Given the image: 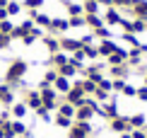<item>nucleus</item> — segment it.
Segmentation results:
<instances>
[{
    "instance_id": "nucleus-1",
    "label": "nucleus",
    "mask_w": 147,
    "mask_h": 138,
    "mask_svg": "<svg viewBox=\"0 0 147 138\" xmlns=\"http://www.w3.org/2000/svg\"><path fill=\"white\" fill-rule=\"evenodd\" d=\"M24 73H27V63H24V61H15V63L7 68V75H5V80L12 85V83H17V80H20Z\"/></svg>"
},
{
    "instance_id": "nucleus-2",
    "label": "nucleus",
    "mask_w": 147,
    "mask_h": 138,
    "mask_svg": "<svg viewBox=\"0 0 147 138\" xmlns=\"http://www.w3.org/2000/svg\"><path fill=\"white\" fill-rule=\"evenodd\" d=\"M39 95H41V104H44L46 109H53V107H56V92H53L48 85H46V87H41Z\"/></svg>"
},
{
    "instance_id": "nucleus-3",
    "label": "nucleus",
    "mask_w": 147,
    "mask_h": 138,
    "mask_svg": "<svg viewBox=\"0 0 147 138\" xmlns=\"http://www.w3.org/2000/svg\"><path fill=\"white\" fill-rule=\"evenodd\" d=\"M82 99H84V92H82V85H75V87H70L68 90V102L72 104V107H80L82 104Z\"/></svg>"
},
{
    "instance_id": "nucleus-4",
    "label": "nucleus",
    "mask_w": 147,
    "mask_h": 138,
    "mask_svg": "<svg viewBox=\"0 0 147 138\" xmlns=\"http://www.w3.org/2000/svg\"><path fill=\"white\" fill-rule=\"evenodd\" d=\"M89 124L87 121H77L75 126L70 128V138H87V133H89Z\"/></svg>"
},
{
    "instance_id": "nucleus-5",
    "label": "nucleus",
    "mask_w": 147,
    "mask_h": 138,
    "mask_svg": "<svg viewBox=\"0 0 147 138\" xmlns=\"http://www.w3.org/2000/svg\"><path fill=\"white\" fill-rule=\"evenodd\" d=\"M92 114H94V109H92L89 104H84V99H82V104L75 109V116H77V121H89Z\"/></svg>"
},
{
    "instance_id": "nucleus-6",
    "label": "nucleus",
    "mask_w": 147,
    "mask_h": 138,
    "mask_svg": "<svg viewBox=\"0 0 147 138\" xmlns=\"http://www.w3.org/2000/svg\"><path fill=\"white\" fill-rule=\"evenodd\" d=\"M128 126H130V121H128V119H123V116H116L113 121H111V128L118 131V133H121V131H128Z\"/></svg>"
},
{
    "instance_id": "nucleus-7",
    "label": "nucleus",
    "mask_w": 147,
    "mask_h": 138,
    "mask_svg": "<svg viewBox=\"0 0 147 138\" xmlns=\"http://www.w3.org/2000/svg\"><path fill=\"white\" fill-rule=\"evenodd\" d=\"M96 51H99L101 56H111V53H116V51H118V46H116V44H113V41H104V44H101V46H99V49H96Z\"/></svg>"
},
{
    "instance_id": "nucleus-8",
    "label": "nucleus",
    "mask_w": 147,
    "mask_h": 138,
    "mask_svg": "<svg viewBox=\"0 0 147 138\" xmlns=\"http://www.w3.org/2000/svg\"><path fill=\"white\" fill-rule=\"evenodd\" d=\"M60 46H63L65 51H80V49H82V41H75V39H63V41H60Z\"/></svg>"
},
{
    "instance_id": "nucleus-9",
    "label": "nucleus",
    "mask_w": 147,
    "mask_h": 138,
    "mask_svg": "<svg viewBox=\"0 0 147 138\" xmlns=\"http://www.w3.org/2000/svg\"><path fill=\"white\" fill-rule=\"evenodd\" d=\"M12 99H15V97H12L10 87L7 85H0V102H3V104H12Z\"/></svg>"
},
{
    "instance_id": "nucleus-10",
    "label": "nucleus",
    "mask_w": 147,
    "mask_h": 138,
    "mask_svg": "<svg viewBox=\"0 0 147 138\" xmlns=\"http://www.w3.org/2000/svg\"><path fill=\"white\" fill-rule=\"evenodd\" d=\"M27 107H32V109H39V107H41V95H39V92H29Z\"/></svg>"
},
{
    "instance_id": "nucleus-11",
    "label": "nucleus",
    "mask_w": 147,
    "mask_h": 138,
    "mask_svg": "<svg viewBox=\"0 0 147 138\" xmlns=\"http://www.w3.org/2000/svg\"><path fill=\"white\" fill-rule=\"evenodd\" d=\"M75 70H77V66L72 63V61H68L65 66H60V75H63V78H70V75H75Z\"/></svg>"
},
{
    "instance_id": "nucleus-12",
    "label": "nucleus",
    "mask_w": 147,
    "mask_h": 138,
    "mask_svg": "<svg viewBox=\"0 0 147 138\" xmlns=\"http://www.w3.org/2000/svg\"><path fill=\"white\" fill-rule=\"evenodd\" d=\"M32 17H34V22H36V24L51 27V17H48V15H41V12H32Z\"/></svg>"
},
{
    "instance_id": "nucleus-13",
    "label": "nucleus",
    "mask_w": 147,
    "mask_h": 138,
    "mask_svg": "<svg viewBox=\"0 0 147 138\" xmlns=\"http://www.w3.org/2000/svg\"><path fill=\"white\" fill-rule=\"evenodd\" d=\"M125 58H128V53L123 51V49H118V51H116V53H111V63H113V66H118V63H123Z\"/></svg>"
},
{
    "instance_id": "nucleus-14",
    "label": "nucleus",
    "mask_w": 147,
    "mask_h": 138,
    "mask_svg": "<svg viewBox=\"0 0 147 138\" xmlns=\"http://www.w3.org/2000/svg\"><path fill=\"white\" fill-rule=\"evenodd\" d=\"M56 90H60V92H68V90H70V83H68V78L58 75V78H56Z\"/></svg>"
},
{
    "instance_id": "nucleus-15",
    "label": "nucleus",
    "mask_w": 147,
    "mask_h": 138,
    "mask_svg": "<svg viewBox=\"0 0 147 138\" xmlns=\"http://www.w3.org/2000/svg\"><path fill=\"white\" fill-rule=\"evenodd\" d=\"M70 27L68 20H51V29H58V32H65Z\"/></svg>"
},
{
    "instance_id": "nucleus-16",
    "label": "nucleus",
    "mask_w": 147,
    "mask_h": 138,
    "mask_svg": "<svg viewBox=\"0 0 147 138\" xmlns=\"http://www.w3.org/2000/svg\"><path fill=\"white\" fill-rule=\"evenodd\" d=\"M58 114H63V116L72 119V116H75V107H72L70 102H68V104H60V111H58Z\"/></svg>"
},
{
    "instance_id": "nucleus-17",
    "label": "nucleus",
    "mask_w": 147,
    "mask_h": 138,
    "mask_svg": "<svg viewBox=\"0 0 147 138\" xmlns=\"http://www.w3.org/2000/svg\"><path fill=\"white\" fill-rule=\"evenodd\" d=\"M39 34H41L39 29H32L29 34H24V36H22V41H24V44H34L36 39H39Z\"/></svg>"
},
{
    "instance_id": "nucleus-18",
    "label": "nucleus",
    "mask_w": 147,
    "mask_h": 138,
    "mask_svg": "<svg viewBox=\"0 0 147 138\" xmlns=\"http://www.w3.org/2000/svg\"><path fill=\"white\" fill-rule=\"evenodd\" d=\"M84 10H87L89 15H96V10H99V3H96V0H84Z\"/></svg>"
},
{
    "instance_id": "nucleus-19",
    "label": "nucleus",
    "mask_w": 147,
    "mask_h": 138,
    "mask_svg": "<svg viewBox=\"0 0 147 138\" xmlns=\"http://www.w3.org/2000/svg\"><path fill=\"white\" fill-rule=\"evenodd\" d=\"M106 22H109V24H121L118 12H116V10H109V12H106Z\"/></svg>"
},
{
    "instance_id": "nucleus-20",
    "label": "nucleus",
    "mask_w": 147,
    "mask_h": 138,
    "mask_svg": "<svg viewBox=\"0 0 147 138\" xmlns=\"http://www.w3.org/2000/svg\"><path fill=\"white\" fill-rule=\"evenodd\" d=\"M12 114H15L17 119H22L24 114H27V104H15L12 107Z\"/></svg>"
},
{
    "instance_id": "nucleus-21",
    "label": "nucleus",
    "mask_w": 147,
    "mask_h": 138,
    "mask_svg": "<svg viewBox=\"0 0 147 138\" xmlns=\"http://www.w3.org/2000/svg\"><path fill=\"white\" fill-rule=\"evenodd\" d=\"M82 85V92H96V83L94 80H84V83H80Z\"/></svg>"
},
{
    "instance_id": "nucleus-22",
    "label": "nucleus",
    "mask_w": 147,
    "mask_h": 138,
    "mask_svg": "<svg viewBox=\"0 0 147 138\" xmlns=\"http://www.w3.org/2000/svg\"><path fill=\"white\" fill-rule=\"evenodd\" d=\"M135 15H138V20L140 17H147V3H138L135 5Z\"/></svg>"
},
{
    "instance_id": "nucleus-23",
    "label": "nucleus",
    "mask_w": 147,
    "mask_h": 138,
    "mask_svg": "<svg viewBox=\"0 0 147 138\" xmlns=\"http://www.w3.org/2000/svg\"><path fill=\"white\" fill-rule=\"evenodd\" d=\"M128 121H130V126H142V124H145V116L142 114H135V116H130V119H128Z\"/></svg>"
},
{
    "instance_id": "nucleus-24",
    "label": "nucleus",
    "mask_w": 147,
    "mask_h": 138,
    "mask_svg": "<svg viewBox=\"0 0 147 138\" xmlns=\"http://www.w3.org/2000/svg\"><path fill=\"white\" fill-rule=\"evenodd\" d=\"M56 124H58V126H63V128H68V126H72V121H70L68 116H63V114H58V116H56Z\"/></svg>"
},
{
    "instance_id": "nucleus-25",
    "label": "nucleus",
    "mask_w": 147,
    "mask_h": 138,
    "mask_svg": "<svg viewBox=\"0 0 147 138\" xmlns=\"http://www.w3.org/2000/svg\"><path fill=\"white\" fill-rule=\"evenodd\" d=\"M53 63H56L58 68L65 66V63H68V56H65V53H56V56H53Z\"/></svg>"
},
{
    "instance_id": "nucleus-26",
    "label": "nucleus",
    "mask_w": 147,
    "mask_h": 138,
    "mask_svg": "<svg viewBox=\"0 0 147 138\" xmlns=\"http://www.w3.org/2000/svg\"><path fill=\"white\" fill-rule=\"evenodd\" d=\"M12 29H15V27H12L7 20H3V22H0V34H7V36H10V32H12Z\"/></svg>"
},
{
    "instance_id": "nucleus-27",
    "label": "nucleus",
    "mask_w": 147,
    "mask_h": 138,
    "mask_svg": "<svg viewBox=\"0 0 147 138\" xmlns=\"http://www.w3.org/2000/svg\"><path fill=\"white\" fill-rule=\"evenodd\" d=\"M10 126H12V131H15V136L24 133V124L22 121H10Z\"/></svg>"
},
{
    "instance_id": "nucleus-28",
    "label": "nucleus",
    "mask_w": 147,
    "mask_h": 138,
    "mask_svg": "<svg viewBox=\"0 0 147 138\" xmlns=\"http://www.w3.org/2000/svg\"><path fill=\"white\" fill-rule=\"evenodd\" d=\"M84 22L92 24V27H101V22H99V17H96V15H87V17H84Z\"/></svg>"
},
{
    "instance_id": "nucleus-29",
    "label": "nucleus",
    "mask_w": 147,
    "mask_h": 138,
    "mask_svg": "<svg viewBox=\"0 0 147 138\" xmlns=\"http://www.w3.org/2000/svg\"><path fill=\"white\" fill-rule=\"evenodd\" d=\"M5 10H7V15H17V12H20V3H7Z\"/></svg>"
},
{
    "instance_id": "nucleus-30",
    "label": "nucleus",
    "mask_w": 147,
    "mask_h": 138,
    "mask_svg": "<svg viewBox=\"0 0 147 138\" xmlns=\"http://www.w3.org/2000/svg\"><path fill=\"white\" fill-rule=\"evenodd\" d=\"M82 24H84V17H80V15L70 17V27H82Z\"/></svg>"
},
{
    "instance_id": "nucleus-31",
    "label": "nucleus",
    "mask_w": 147,
    "mask_h": 138,
    "mask_svg": "<svg viewBox=\"0 0 147 138\" xmlns=\"http://www.w3.org/2000/svg\"><path fill=\"white\" fill-rule=\"evenodd\" d=\"M46 41V46H48V51H58V49H60V44L56 41V39H44Z\"/></svg>"
},
{
    "instance_id": "nucleus-32",
    "label": "nucleus",
    "mask_w": 147,
    "mask_h": 138,
    "mask_svg": "<svg viewBox=\"0 0 147 138\" xmlns=\"http://www.w3.org/2000/svg\"><path fill=\"white\" fill-rule=\"evenodd\" d=\"M82 53H84V56H89V58L99 56V51H96V49H92V46H82Z\"/></svg>"
},
{
    "instance_id": "nucleus-33",
    "label": "nucleus",
    "mask_w": 147,
    "mask_h": 138,
    "mask_svg": "<svg viewBox=\"0 0 147 138\" xmlns=\"http://www.w3.org/2000/svg\"><path fill=\"white\" fill-rule=\"evenodd\" d=\"M24 5H27V8H32V10H36V8H41V5H44V0H24Z\"/></svg>"
},
{
    "instance_id": "nucleus-34",
    "label": "nucleus",
    "mask_w": 147,
    "mask_h": 138,
    "mask_svg": "<svg viewBox=\"0 0 147 138\" xmlns=\"http://www.w3.org/2000/svg\"><path fill=\"white\" fill-rule=\"evenodd\" d=\"M56 78H58L56 73H53V70H48V73L44 75V83H46V85H51V83H56Z\"/></svg>"
},
{
    "instance_id": "nucleus-35",
    "label": "nucleus",
    "mask_w": 147,
    "mask_h": 138,
    "mask_svg": "<svg viewBox=\"0 0 147 138\" xmlns=\"http://www.w3.org/2000/svg\"><path fill=\"white\" fill-rule=\"evenodd\" d=\"M96 87H99V90H104V92H109V90H111V83H109V80H99V83H96Z\"/></svg>"
},
{
    "instance_id": "nucleus-36",
    "label": "nucleus",
    "mask_w": 147,
    "mask_h": 138,
    "mask_svg": "<svg viewBox=\"0 0 147 138\" xmlns=\"http://www.w3.org/2000/svg\"><path fill=\"white\" fill-rule=\"evenodd\" d=\"M36 114H39L41 119H44V121H48V119H51V116H48V109H46V107H44V104H41V107H39V109H36Z\"/></svg>"
},
{
    "instance_id": "nucleus-37",
    "label": "nucleus",
    "mask_w": 147,
    "mask_h": 138,
    "mask_svg": "<svg viewBox=\"0 0 147 138\" xmlns=\"http://www.w3.org/2000/svg\"><path fill=\"white\" fill-rule=\"evenodd\" d=\"M96 36H99V39H101V36H104V39H109V29L106 27H96V32H94Z\"/></svg>"
},
{
    "instance_id": "nucleus-38",
    "label": "nucleus",
    "mask_w": 147,
    "mask_h": 138,
    "mask_svg": "<svg viewBox=\"0 0 147 138\" xmlns=\"http://www.w3.org/2000/svg\"><path fill=\"white\" fill-rule=\"evenodd\" d=\"M10 46V36L7 34H0V49H7Z\"/></svg>"
},
{
    "instance_id": "nucleus-39",
    "label": "nucleus",
    "mask_w": 147,
    "mask_h": 138,
    "mask_svg": "<svg viewBox=\"0 0 147 138\" xmlns=\"http://www.w3.org/2000/svg\"><path fill=\"white\" fill-rule=\"evenodd\" d=\"M121 92H123V95H128V97H133V95H135V87H130V85H123V90H121Z\"/></svg>"
},
{
    "instance_id": "nucleus-40",
    "label": "nucleus",
    "mask_w": 147,
    "mask_h": 138,
    "mask_svg": "<svg viewBox=\"0 0 147 138\" xmlns=\"http://www.w3.org/2000/svg\"><path fill=\"white\" fill-rule=\"evenodd\" d=\"M142 29H147V27H145V22H142V20H138L135 24H133V32H142Z\"/></svg>"
},
{
    "instance_id": "nucleus-41",
    "label": "nucleus",
    "mask_w": 147,
    "mask_h": 138,
    "mask_svg": "<svg viewBox=\"0 0 147 138\" xmlns=\"http://www.w3.org/2000/svg\"><path fill=\"white\" fill-rule=\"evenodd\" d=\"M135 95H138L140 99H145V102H147V87H140V90L135 92Z\"/></svg>"
},
{
    "instance_id": "nucleus-42",
    "label": "nucleus",
    "mask_w": 147,
    "mask_h": 138,
    "mask_svg": "<svg viewBox=\"0 0 147 138\" xmlns=\"http://www.w3.org/2000/svg\"><path fill=\"white\" fill-rule=\"evenodd\" d=\"M68 10H70V15H80V10H82V8H80V5H70Z\"/></svg>"
},
{
    "instance_id": "nucleus-43",
    "label": "nucleus",
    "mask_w": 147,
    "mask_h": 138,
    "mask_svg": "<svg viewBox=\"0 0 147 138\" xmlns=\"http://www.w3.org/2000/svg\"><path fill=\"white\" fill-rule=\"evenodd\" d=\"M130 58H133V61H138V58H140V46H138V49H133V51H130Z\"/></svg>"
},
{
    "instance_id": "nucleus-44",
    "label": "nucleus",
    "mask_w": 147,
    "mask_h": 138,
    "mask_svg": "<svg viewBox=\"0 0 147 138\" xmlns=\"http://www.w3.org/2000/svg\"><path fill=\"white\" fill-rule=\"evenodd\" d=\"M123 85H125L123 80H116V83H111V87H116V90H123Z\"/></svg>"
},
{
    "instance_id": "nucleus-45",
    "label": "nucleus",
    "mask_w": 147,
    "mask_h": 138,
    "mask_svg": "<svg viewBox=\"0 0 147 138\" xmlns=\"http://www.w3.org/2000/svg\"><path fill=\"white\" fill-rule=\"evenodd\" d=\"M3 20H7V10H5V8H0V22H3Z\"/></svg>"
},
{
    "instance_id": "nucleus-46",
    "label": "nucleus",
    "mask_w": 147,
    "mask_h": 138,
    "mask_svg": "<svg viewBox=\"0 0 147 138\" xmlns=\"http://www.w3.org/2000/svg\"><path fill=\"white\" fill-rule=\"evenodd\" d=\"M133 138H145V133H142V131H135V133H133Z\"/></svg>"
},
{
    "instance_id": "nucleus-47",
    "label": "nucleus",
    "mask_w": 147,
    "mask_h": 138,
    "mask_svg": "<svg viewBox=\"0 0 147 138\" xmlns=\"http://www.w3.org/2000/svg\"><path fill=\"white\" fill-rule=\"evenodd\" d=\"M111 3H118V5H128L130 0H111Z\"/></svg>"
},
{
    "instance_id": "nucleus-48",
    "label": "nucleus",
    "mask_w": 147,
    "mask_h": 138,
    "mask_svg": "<svg viewBox=\"0 0 147 138\" xmlns=\"http://www.w3.org/2000/svg\"><path fill=\"white\" fill-rule=\"evenodd\" d=\"M96 3H104V5H111V0H96Z\"/></svg>"
}]
</instances>
